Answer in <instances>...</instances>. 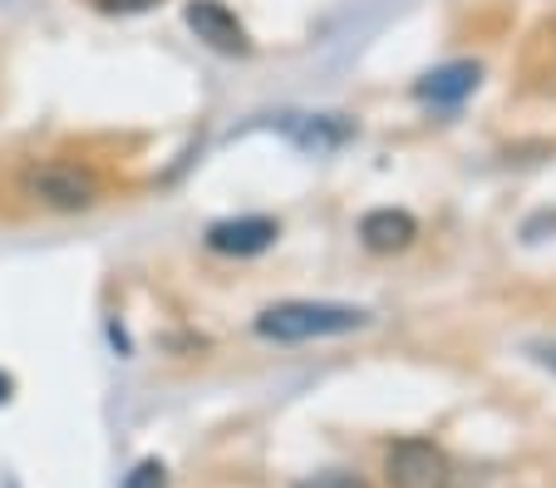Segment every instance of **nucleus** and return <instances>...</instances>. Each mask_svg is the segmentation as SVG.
<instances>
[{
  "label": "nucleus",
  "mask_w": 556,
  "mask_h": 488,
  "mask_svg": "<svg viewBox=\"0 0 556 488\" xmlns=\"http://www.w3.org/2000/svg\"><path fill=\"white\" fill-rule=\"evenodd\" d=\"M478 79H483V64L478 60H448L414 85V99H424V104H433V109H453L478 89Z\"/></svg>",
  "instance_id": "nucleus-7"
},
{
  "label": "nucleus",
  "mask_w": 556,
  "mask_h": 488,
  "mask_svg": "<svg viewBox=\"0 0 556 488\" xmlns=\"http://www.w3.org/2000/svg\"><path fill=\"white\" fill-rule=\"evenodd\" d=\"M281 237V223L266 213H242V217H222V223L207 227V247L222 256H256L266 247H276Z\"/></svg>",
  "instance_id": "nucleus-5"
},
{
  "label": "nucleus",
  "mask_w": 556,
  "mask_h": 488,
  "mask_svg": "<svg viewBox=\"0 0 556 488\" xmlns=\"http://www.w3.org/2000/svg\"><path fill=\"white\" fill-rule=\"evenodd\" d=\"M384 484L389 488H448L453 464L433 439H394L384 449Z\"/></svg>",
  "instance_id": "nucleus-3"
},
{
  "label": "nucleus",
  "mask_w": 556,
  "mask_h": 488,
  "mask_svg": "<svg viewBox=\"0 0 556 488\" xmlns=\"http://www.w3.org/2000/svg\"><path fill=\"white\" fill-rule=\"evenodd\" d=\"M182 21H188V30L198 35L207 50H217V54H252V35H247V25L237 21V11H231V5H222V0H188Z\"/></svg>",
  "instance_id": "nucleus-4"
},
{
  "label": "nucleus",
  "mask_w": 556,
  "mask_h": 488,
  "mask_svg": "<svg viewBox=\"0 0 556 488\" xmlns=\"http://www.w3.org/2000/svg\"><path fill=\"white\" fill-rule=\"evenodd\" d=\"M295 488H365V478L350 474V468H320V474L301 478Z\"/></svg>",
  "instance_id": "nucleus-10"
},
{
  "label": "nucleus",
  "mask_w": 556,
  "mask_h": 488,
  "mask_svg": "<svg viewBox=\"0 0 556 488\" xmlns=\"http://www.w3.org/2000/svg\"><path fill=\"white\" fill-rule=\"evenodd\" d=\"M104 15H143V11H153L157 0H94Z\"/></svg>",
  "instance_id": "nucleus-11"
},
{
  "label": "nucleus",
  "mask_w": 556,
  "mask_h": 488,
  "mask_svg": "<svg viewBox=\"0 0 556 488\" xmlns=\"http://www.w3.org/2000/svg\"><path fill=\"white\" fill-rule=\"evenodd\" d=\"M25 198H35L50 213H89L99 198H104V183H99L94 168L70 159H40L21 173Z\"/></svg>",
  "instance_id": "nucleus-2"
},
{
  "label": "nucleus",
  "mask_w": 556,
  "mask_h": 488,
  "mask_svg": "<svg viewBox=\"0 0 556 488\" xmlns=\"http://www.w3.org/2000/svg\"><path fill=\"white\" fill-rule=\"evenodd\" d=\"M281 134L291 138L301 153H336L355 138V124L345 114H286Z\"/></svg>",
  "instance_id": "nucleus-6"
},
{
  "label": "nucleus",
  "mask_w": 556,
  "mask_h": 488,
  "mask_svg": "<svg viewBox=\"0 0 556 488\" xmlns=\"http://www.w3.org/2000/svg\"><path fill=\"white\" fill-rule=\"evenodd\" d=\"M369 311L365 306H345V301H276L256 316V336L262 340H326V336H350V330H365Z\"/></svg>",
  "instance_id": "nucleus-1"
},
{
  "label": "nucleus",
  "mask_w": 556,
  "mask_h": 488,
  "mask_svg": "<svg viewBox=\"0 0 556 488\" xmlns=\"http://www.w3.org/2000/svg\"><path fill=\"white\" fill-rule=\"evenodd\" d=\"M118 488H168V464L163 459H138Z\"/></svg>",
  "instance_id": "nucleus-9"
},
{
  "label": "nucleus",
  "mask_w": 556,
  "mask_h": 488,
  "mask_svg": "<svg viewBox=\"0 0 556 488\" xmlns=\"http://www.w3.org/2000/svg\"><path fill=\"white\" fill-rule=\"evenodd\" d=\"M11 395H15V380L11 375H0V404H11Z\"/></svg>",
  "instance_id": "nucleus-13"
},
{
  "label": "nucleus",
  "mask_w": 556,
  "mask_h": 488,
  "mask_svg": "<svg viewBox=\"0 0 556 488\" xmlns=\"http://www.w3.org/2000/svg\"><path fill=\"white\" fill-rule=\"evenodd\" d=\"M527 355H532L542 371H552L556 375V340H536V346H527Z\"/></svg>",
  "instance_id": "nucleus-12"
},
{
  "label": "nucleus",
  "mask_w": 556,
  "mask_h": 488,
  "mask_svg": "<svg viewBox=\"0 0 556 488\" xmlns=\"http://www.w3.org/2000/svg\"><path fill=\"white\" fill-rule=\"evenodd\" d=\"M414 237H419V217L404 213V208H369L359 217V242L379 256H394L404 247H414Z\"/></svg>",
  "instance_id": "nucleus-8"
}]
</instances>
